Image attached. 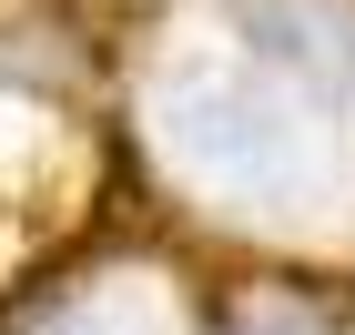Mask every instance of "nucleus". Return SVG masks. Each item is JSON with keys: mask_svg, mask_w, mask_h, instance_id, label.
<instances>
[{"mask_svg": "<svg viewBox=\"0 0 355 335\" xmlns=\"http://www.w3.org/2000/svg\"><path fill=\"white\" fill-rule=\"evenodd\" d=\"M234 31H244V51L274 61L284 82H304L335 112H355V0H244Z\"/></svg>", "mask_w": 355, "mask_h": 335, "instance_id": "f03ea898", "label": "nucleus"}, {"mask_svg": "<svg viewBox=\"0 0 355 335\" xmlns=\"http://www.w3.org/2000/svg\"><path fill=\"white\" fill-rule=\"evenodd\" d=\"M142 142L214 214L274 223L335 183L345 122H335V102H315L304 82H284L274 61H254L234 41V51H183L142 82Z\"/></svg>", "mask_w": 355, "mask_h": 335, "instance_id": "f257e3e1", "label": "nucleus"}, {"mask_svg": "<svg viewBox=\"0 0 355 335\" xmlns=\"http://www.w3.org/2000/svg\"><path fill=\"white\" fill-rule=\"evenodd\" d=\"M223 335H325V325H315V315H234Z\"/></svg>", "mask_w": 355, "mask_h": 335, "instance_id": "7ed1b4c3", "label": "nucleus"}]
</instances>
